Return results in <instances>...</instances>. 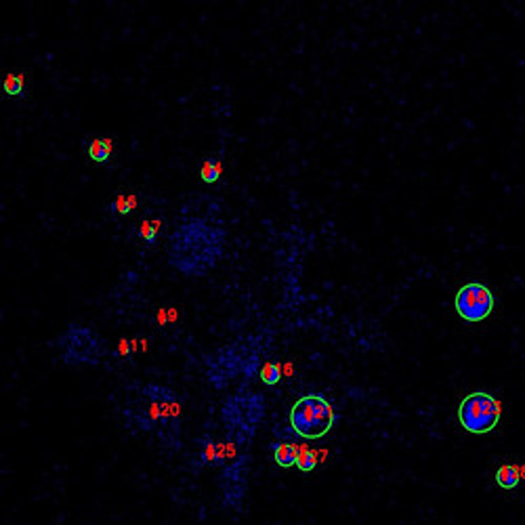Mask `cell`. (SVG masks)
<instances>
[{"label":"cell","instance_id":"cell-1","mask_svg":"<svg viewBox=\"0 0 525 525\" xmlns=\"http://www.w3.org/2000/svg\"><path fill=\"white\" fill-rule=\"evenodd\" d=\"M225 231L202 219H189L177 227L169 242V260L185 276H206L223 254Z\"/></svg>","mask_w":525,"mask_h":525},{"label":"cell","instance_id":"cell-2","mask_svg":"<svg viewBox=\"0 0 525 525\" xmlns=\"http://www.w3.org/2000/svg\"><path fill=\"white\" fill-rule=\"evenodd\" d=\"M334 425L332 406L318 395L301 398L290 412V427L303 439H320Z\"/></svg>","mask_w":525,"mask_h":525},{"label":"cell","instance_id":"cell-3","mask_svg":"<svg viewBox=\"0 0 525 525\" xmlns=\"http://www.w3.org/2000/svg\"><path fill=\"white\" fill-rule=\"evenodd\" d=\"M500 416H502L500 402L485 391L471 393V395H467L460 402V408H458L460 425L469 433H475V435H485L492 429H496V425L500 423Z\"/></svg>","mask_w":525,"mask_h":525},{"label":"cell","instance_id":"cell-4","mask_svg":"<svg viewBox=\"0 0 525 525\" xmlns=\"http://www.w3.org/2000/svg\"><path fill=\"white\" fill-rule=\"evenodd\" d=\"M61 357L65 363H99L105 349L99 336L84 326H70L68 332L61 336Z\"/></svg>","mask_w":525,"mask_h":525},{"label":"cell","instance_id":"cell-5","mask_svg":"<svg viewBox=\"0 0 525 525\" xmlns=\"http://www.w3.org/2000/svg\"><path fill=\"white\" fill-rule=\"evenodd\" d=\"M454 307L464 322L479 324L489 318V313L494 309V295L487 286H483L479 282H471L458 290V295L454 299Z\"/></svg>","mask_w":525,"mask_h":525},{"label":"cell","instance_id":"cell-6","mask_svg":"<svg viewBox=\"0 0 525 525\" xmlns=\"http://www.w3.org/2000/svg\"><path fill=\"white\" fill-rule=\"evenodd\" d=\"M235 400H237L242 412H240L237 406L229 400V404H227V408H225V418L229 421L231 427L237 425L240 429H246L248 435H250V433L254 431L256 423H258L260 416H262V402H260V398H256V395H242V398H235Z\"/></svg>","mask_w":525,"mask_h":525},{"label":"cell","instance_id":"cell-7","mask_svg":"<svg viewBox=\"0 0 525 525\" xmlns=\"http://www.w3.org/2000/svg\"><path fill=\"white\" fill-rule=\"evenodd\" d=\"M299 456H301V452H299V448H297L295 444L282 441V444H278V446L274 448V460H276V464L282 467V469L297 467Z\"/></svg>","mask_w":525,"mask_h":525},{"label":"cell","instance_id":"cell-8","mask_svg":"<svg viewBox=\"0 0 525 525\" xmlns=\"http://www.w3.org/2000/svg\"><path fill=\"white\" fill-rule=\"evenodd\" d=\"M521 481V475H519V469L512 467V464H502L498 471H496V483L498 487L502 489H515Z\"/></svg>","mask_w":525,"mask_h":525},{"label":"cell","instance_id":"cell-9","mask_svg":"<svg viewBox=\"0 0 525 525\" xmlns=\"http://www.w3.org/2000/svg\"><path fill=\"white\" fill-rule=\"evenodd\" d=\"M111 156V141L109 139H93L88 143V158L93 162H105Z\"/></svg>","mask_w":525,"mask_h":525},{"label":"cell","instance_id":"cell-10","mask_svg":"<svg viewBox=\"0 0 525 525\" xmlns=\"http://www.w3.org/2000/svg\"><path fill=\"white\" fill-rule=\"evenodd\" d=\"M221 173H223V166L219 160H206L200 169V177L204 183H217L221 179Z\"/></svg>","mask_w":525,"mask_h":525},{"label":"cell","instance_id":"cell-11","mask_svg":"<svg viewBox=\"0 0 525 525\" xmlns=\"http://www.w3.org/2000/svg\"><path fill=\"white\" fill-rule=\"evenodd\" d=\"M24 74H9L5 80H3V88L7 95L15 97V95H22L24 93Z\"/></svg>","mask_w":525,"mask_h":525},{"label":"cell","instance_id":"cell-12","mask_svg":"<svg viewBox=\"0 0 525 525\" xmlns=\"http://www.w3.org/2000/svg\"><path fill=\"white\" fill-rule=\"evenodd\" d=\"M280 378H282V372H280V366H278V363H267V366H262V370H260V380L265 382V384H278Z\"/></svg>","mask_w":525,"mask_h":525},{"label":"cell","instance_id":"cell-13","mask_svg":"<svg viewBox=\"0 0 525 525\" xmlns=\"http://www.w3.org/2000/svg\"><path fill=\"white\" fill-rule=\"evenodd\" d=\"M315 464H318L315 452H311V450L301 452V456H299V460H297V469H299L301 473H311V471L315 469Z\"/></svg>","mask_w":525,"mask_h":525},{"label":"cell","instance_id":"cell-14","mask_svg":"<svg viewBox=\"0 0 525 525\" xmlns=\"http://www.w3.org/2000/svg\"><path fill=\"white\" fill-rule=\"evenodd\" d=\"M158 227H160L158 221H146L143 227H141V237H143L146 242H154L156 235H158Z\"/></svg>","mask_w":525,"mask_h":525},{"label":"cell","instance_id":"cell-15","mask_svg":"<svg viewBox=\"0 0 525 525\" xmlns=\"http://www.w3.org/2000/svg\"><path fill=\"white\" fill-rule=\"evenodd\" d=\"M133 204H135V198H118L113 204V210L120 214H128L130 210H133Z\"/></svg>","mask_w":525,"mask_h":525},{"label":"cell","instance_id":"cell-16","mask_svg":"<svg viewBox=\"0 0 525 525\" xmlns=\"http://www.w3.org/2000/svg\"><path fill=\"white\" fill-rule=\"evenodd\" d=\"M160 393H162V389L154 386V395H156V402H154V406H160V402H158ZM152 416H164V412H162V410H154V412H152Z\"/></svg>","mask_w":525,"mask_h":525}]
</instances>
